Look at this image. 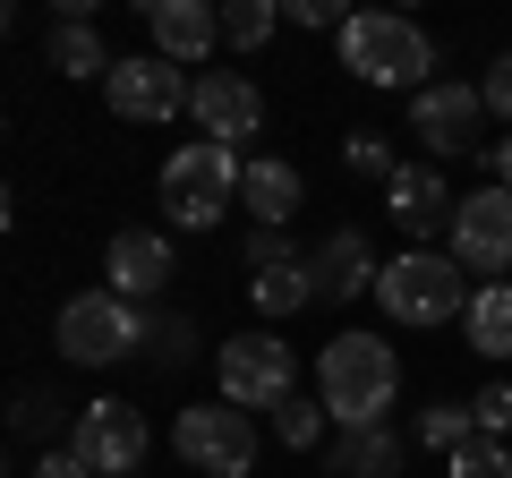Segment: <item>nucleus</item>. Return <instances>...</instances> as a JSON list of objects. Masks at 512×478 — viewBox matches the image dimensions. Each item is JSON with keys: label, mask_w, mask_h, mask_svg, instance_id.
Returning <instances> with one entry per match:
<instances>
[{"label": "nucleus", "mask_w": 512, "mask_h": 478, "mask_svg": "<svg viewBox=\"0 0 512 478\" xmlns=\"http://www.w3.org/2000/svg\"><path fill=\"white\" fill-rule=\"evenodd\" d=\"M282 26H308L316 35V26H350V18L333 9V0H282Z\"/></svg>", "instance_id": "c756f323"}, {"label": "nucleus", "mask_w": 512, "mask_h": 478, "mask_svg": "<svg viewBox=\"0 0 512 478\" xmlns=\"http://www.w3.org/2000/svg\"><path fill=\"white\" fill-rule=\"evenodd\" d=\"M478 94H487V111H495V120H512V52L487 69V86H478Z\"/></svg>", "instance_id": "7c9ffc66"}, {"label": "nucleus", "mask_w": 512, "mask_h": 478, "mask_svg": "<svg viewBox=\"0 0 512 478\" xmlns=\"http://www.w3.org/2000/svg\"><path fill=\"white\" fill-rule=\"evenodd\" d=\"M478 120H487V94L461 86V77H436V86L410 94V137H419L436 163H453V154L478 146Z\"/></svg>", "instance_id": "6e6552de"}, {"label": "nucleus", "mask_w": 512, "mask_h": 478, "mask_svg": "<svg viewBox=\"0 0 512 478\" xmlns=\"http://www.w3.org/2000/svg\"><path fill=\"white\" fill-rule=\"evenodd\" d=\"M35 478H94V470H86V461H77V453H69V444H52V453H43V461H35Z\"/></svg>", "instance_id": "2f4dec72"}, {"label": "nucleus", "mask_w": 512, "mask_h": 478, "mask_svg": "<svg viewBox=\"0 0 512 478\" xmlns=\"http://www.w3.org/2000/svg\"><path fill=\"white\" fill-rule=\"evenodd\" d=\"M444 478H512V453L495 436H470L453 461H444Z\"/></svg>", "instance_id": "a878e982"}, {"label": "nucleus", "mask_w": 512, "mask_h": 478, "mask_svg": "<svg viewBox=\"0 0 512 478\" xmlns=\"http://www.w3.org/2000/svg\"><path fill=\"white\" fill-rule=\"evenodd\" d=\"M274 26H282L274 0H231V9H222V43H231V52H256Z\"/></svg>", "instance_id": "5701e85b"}, {"label": "nucleus", "mask_w": 512, "mask_h": 478, "mask_svg": "<svg viewBox=\"0 0 512 478\" xmlns=\"http://www.w3.org/2000/svg\"><path fill=\"white\" fill-rule=\"evenodd\" d=\"M103 94H111V111L120 120H171V111H188V69H171L163 52H137V60H120V69L103 77Z\"/></svg>", "instance_id": "9b49d317"}, {"label": "nucleus", "mask_w": 512, "mask_h": 478, "mask_svg": "<svg viewBox=\"0 0 512 478\" xmlns=\"http://www.w3.org/2000/svg\"><path fill=\"white\" fill-rule=\"evenodd\" d=\"M308 265H316V299H325V308L376 299V282H384V265H376V248H367V231H333V239H316Z\"/></svg>", "instance_id": "ddd939ff"}, {"label": "nucleus", "mask_w": 512, "mask_h": 478, "mask_svg": "<svg viewBox=\"0 0 512 478\" xmlns=\"http://www.w3.org/2000/svg\"><path fill=\"white\" fill-rule=\"evenodd\" d=\"M43 410H60V402H43V393H26V402H18V436H43Z\"/></svg>", "instance_id": "473e14b6"}, {"label": "nucleus", "mask_w": 512, "mask_h": 478, "mask_svg": "<svg viewBox=\"0 0 512 478\" xmlns=\"http://www.w3.org/2000/svg\"><path fill=\"white\" fill-rule=\"evenodd\" d=\"M384 214L402 222L410 239H427L436 222H453V188H444L436 163H402L393 180H384Z\"/></svg>", "instance_id": "dca6fc26"}, {"label": "nucleus", "mask_w": 512, "mask_h": 478, "mask_svg": "<svg viewBox=\"0 0 512 478\" xmlns=\"http://www.w3.org/2000/svg\"><path fill=\"white\" fill-rule=\"evenodd\" d=\"M453 257L461 274H512V188H470L453 197Z\"/></svg>", "instance_id": "1a4fd4ad"}, {"label": "nucleus", "mask_w": 512, "mask_h": 478, "mask_svg": "<svg viewBox=\"0 0 512 478\" xmlns=\"http://www.w3.org/2000/svg\"><path fill=\"white\" fill-rule=\"evenodd\" d=\"M171 444H180V461L205 470V478H248L256 470V427H248L239 402H188L180 427H171Z\"/></svg>", "instance_id": "423d86ee"}, {"label": "nucleus", "mask_w": 512, "mask_h": 478, "mask_svg": "<svg viewBox=\"0 0 512 478\" xmlns=\"http://www.w3.org/2000/svg\"><path fill=\"white\" fill-rule=\"evenodd\" d=\"M291 257H308L291 231H248V274H265V265H291Z\"/></svg>", "instance_id": "c85d7f7f"}, {"label": "nucleus", "mask_w": 512, "mask_h": 478, "mask_svg": "<svg viewBox=\"0 0 512 478\" xmlns=\"http://www.w3.org/2000/svg\"><path fill=\"white\" fill-rule=\"evenodd\" d=\"M470 436H478L470 402H436V410H419V444H427V453H444V461H453Z\"/></svg>", "instance_id": "4be33fe9"}, {"label": "nucleus", "mask_w": 512, "mask_h": 478, "mask_svg": "<svg viewBox=\"0 0 512 478\" xmlns=\"http://www.w3.org/2000/svg\"><path fill=\"white\" fill-rule=\"evenodd\" d=\"M470 350L478 359H512V282H478V299H470Z\"/></svg>", "instance_id": "aec40b11"}, {"label": "nucleus", "mask_w": 512, "mask_h": 478, "mask_svg": "<svg viewBox=\"0 0 512 478\" xmlns=\"http://www.w3.org/2000/svg\"><path fill=\"white\" fill-rule=\"evenodd\" d=\"M495 188H512V137H495Z\"/></svg>", "instance_id": "72a5a7b5"}, {"label": "nucleus", "mask_w": 512, "mask_h": 478, "mask_svg": "<svg viewBox=\"0 0 512 478\" xmlns=\"http://www.w3.org/2000/svg\"><path fill=\"white\" fill-rule=\"evenodd\" d=\"M342 163L359 171V180H393V171H402V163H393V137H384V129H350V137H342Z\"/></svg>", "instance_id": "b1692460"}, {"label": "nucleus", "mask_w": 512, "mask_h": 478, "mask_svg": "<svg viewBox=\"0 0 512 478\" xmlns=\"http://www.w3.org/2000/svg\"><path fill=\"white\" fill-rule=\"evenodd\" d=\"M299 385V359L291 342H274V333H248V342H222V402L239 410H282Z\"/></svg>", "instance_id": "0eeeda50"}, {"label": "nucleus", "mask_w": 512, "mask_h": 478, "mask_svg": "<svg viewBox=\"0 0 512 478\" xmlns=\"http://www.w3.org/2000/svg\"><path fill=\"white\" fill-rule=\"evenodd\" d=\"M402 393V359L384 333H333L325 359H316V402L333 410V427H384Z\"/></svg>", "instance_id": "f257e3e1"}, {"label": "nucleus", "mask_w": 512, "mask_h": 478, "mask_svg": "<svg viewBox=\"0 0 512 478\" xmlns=\"http://www.w3.org/2000/svg\"><path fill=\"white\" fill-rule=\"evenodd\" d=\"M470 419H478V436L504 444V436H512V385H478V393H470Z\"/></svg>", "instance_id": "cd10ccee"}, {"label": "nucleus", "mask_w": 512, "mask_h": 478, "mask_svg": "<svg viewBox=\"0 0 512 478\" xmlns=\"http://www.w3.org/2000/svg\"><path fill=\"white\" fill-rule=\"evenodd\" d=\"M239 171H248V154H239V146H214V137L180 146L163 163V214L180 222V231H214L222 205L239 197Z\"/></svg>", "instance_id": "20e7f679"}, {"label": "nucleus", "mask_w": 512, "mask_h": 478, "mask_svg": "<svg viewBox=\"0 0 512 478\" xmlns=\"http://www.w3.org/2000/svg\"><path fill=\"white\" fill-rule=\"evenodd\" d=\"M128 350H146V308L120 291H77L69 308H60V359H77V368H111V359H128Z\"/></svg>", "instance_id": "39448f33"}, {"label": "nucleus", "mask_w": 512, "mask_h": 478, "mask_svg": "<svg viewBox=\"0 0 512 478\" xmlns=\"http://www.w3.org/2000/svg\"><path fill=\"white\" fill-rule=\"evenodd\" d=\"M146 410H128V402H86L77 410V427H69V453L86 461L94 478H128L137 461H146Z\"/></svg>", "instance_id": "9d476101"}, {"label": "nucleus", "mask_w": 512, "mask_h": 478, "mask_svg": "<svg viewBox=\"0 0 512 478\" xmlns=\"http://www.w3.org/2000/svg\"><path fill=\"white\" fill-rule=\"evenodd\" d=\"M239 205L256 214V231H282V222L299 214V171L282 163V154H248V171H239Z\"/></svg>", "instance_id": "f3484780"}, {"label": "nucleus", "mask_w": 512, "mask_h": 478, "mask_svg": "<svg viewBox=\"0 0 512 478\" xmlns=\"http://www.w3.org/2000/svg\"><path fill=\"white\" fill-rule=\"evenodd\" d=\"M103 274H111L103 291H120V299H137V308H146V299L171 282V239H163V231H111Z\"/></svg>", "instance_id": "4468645a"}, {"label": "nucleus", "mask_w": 512, "mask_h": 478, "mask_svg": "<svg viewBox=\"0 0 512 478\" xmlns=\"http://www.w3.org/2000/svg\"><path fill=\"white\" fill-rule=\"evenodd\" d=\"M188 342H197V333H188V316H163V308H146V359H154V368L188 359Z\"/></svg>", "instance_id": "bb28decb"}, {"label": "nucleus", "mask_w": 512, "mask_h": 478, "mask_svg": "<svg viewBox=\"0 0 512 478\" xmlns=\"http://www.w3.org/2000/svg\"><path fill=\"white\" fill-rule=\"evenodd\" d=\"M402 461H410V444L393 436V427H342L333 453H325V470L333 478H402Z\"/></svg>", "instance_id": "a211bd4d"}, {"label": "nucleus", "mask_w": 512, "mask_h": 478, "mask_svg": "<svg viewBox=\"0 0 512 478\" xmlns=\"http://www.w3.org/2000/svg\"><path fill=\"white\" fill-rule=\"evenodd\" d=\"M43 52H52V69H60V77H111V69H120V60H111V43L94 35V18L52 26V43H43Z\"/></svg>", "instance_id": "412c9836"}, {"label": "nucleus", "mask_w": 512, "mask_h": 478, "mask_svg": "<svg viewBox=\"0 0 512 478\" xmlns=\"http://www.w3.org/2000/svg\"><path fill=\"white\" fill-rule=\"evenodd\" d=\"M342 69L359 77V86H436V43H427L419 18H393V9H359V18L342 26Z\"/></svg>", "instance_id": "f03ea898"}, {"label": "nucleus", "mask_w": 512, "mask_h": 478, "mask_svg": "<svg viewBox=\"0 0 512 478\" xmlns=\"http://www.w3.org/2000/svg\"><path fill=\"white\" fill-rule=\"evenodd\" d=\"M470 282H461V257H436V248H410V257L384 265L376 282V308L393 316V325H453V316H470Z\"/></svg>", "instance_id": "7ed1b4c3"}, {"label": "nucleus", "mask_w": 512, "mask_h": 478, "mask_svg": "<svg viewBox=\"0 0 512 478\" xmlns=\"http://www.w3.org/2000/svg\"><path fill=\"white\" fill-rule=\"evenodd\" d=\"M325 419H333V410H325V402H308V393H291V402H282V410H274V436H282V444H291V453H308V444H316V436H325Z\"/></svg>", "instance_id": "393cba45"}, {"label": "nucleus", "mask_w": 512, "mask_h": 478, "mask_svg": "<svg viewBox=\"0 0 512 478\" xmlns=\"http://www.w3.org/2000/svg\"><path fill=\"white\" fill-rule=\"evenodd\" d=\"M188 111H197V129L214 137V146H248V137L265 129V94H256L239 69H205L197 94H188Z\"/></svg>", "instance_id": "f8f14e48"}, {"label": "nucleus", "mask_w": 512, "mask_h": 478, "mask_svg": "<svg viewBox=\"0 0 512 478\" xmlns=\"http://www.w3.org/2000/svg\"><path fill=\"white\" fill-rule=\"evenodd\" d=\"M248 299H256V316H299V308L316 299V265H308V257L265 265V274H248Z\"/></svg>", "instance_id": "6ab92c4d"}, {"label": "nucleus", "mask_w": 512, "mask_h": 478, "mask_svg": "<svg viewBox=\"0 0 512 478\" xmlns=\"http://www.w3.org/2000/svg\"><path fill=\"white\" fill-rule=\"evenodd\" d=\"M146 35H154V52H163L171 69H197V60L222 43V9H205V0H154Z\"/></svg>", "instance_id": "2eb2a0df"}]
</instances>
